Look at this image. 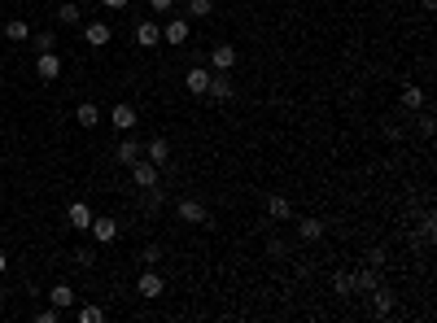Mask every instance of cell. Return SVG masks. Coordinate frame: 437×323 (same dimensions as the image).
Masks as SVG:
<instances>
[{"mask_svg":"<svg viewBox=\"0 0 437 323\" xmlns=\"http://www.w3.org/2000/svg\"><path fill=\"white\" fill-rule=\"evenodd\" d=\"M101 5H105V9H127L132 0H101Z\"/></svg>","mask_w":437,"mask_h":323,"instance_id":"35","label":"cell"},{"mask_svg":"<svg viewBox=\"0 0 437 323\" xmlns=\"http://www.w3.org/2000/svg\"><path fill=\"white\" fill-rule=\"evenodd\" d=\"M110 123H114L118 131H132V127H136V110H132V105H127V101H123V105H114Z\"/></svg>","mask_w":437,"mask_h":323,"instance_id":"18","label":"cell"},{"mask_svg":"<svg viewBox=\"0 0 437 323\" xmlns=\"http://www.w3.org/2000/svg\"><path fill=\"white\" fill-rule=\"evenodd\" d=\"M140 153H145V145H140L136 136H123V140L114 145V162H118V166H132Z\"/></svg>","mask_w":437,"mask_h":323,"instance_id":"7","label":"cell"},{"mask_svg":"<svg viewBox=\"0 0 437 323\" xmlns=\"http://www.w3.org/2000/svg\"><path fill=\"white\" fill-rule=\"evenodd\" d=\"M84 40L92 44V49H105V44L114 40V31H110V22H88L84 27Z\"/></svg>","mask_w":437,"mask_h":323,"instance_id":"9","label":"cell"},{"mask_svg":"<svg viewBox=\"0 0 437 323\" xmlns=\"http://www.w3.org/2000/svg\"><path fill=\"white\" fill-rule=\"evenodd\" d=\"M35 75H40L44 83L62 79V57H57L53 49H49V53H40V57H35Z\"/></svg>","mask_w":437,"mask_h":323,"instance_id":"4","label":"cell"},{"mask_svg":"<svg viewBox=\"0 0 437 323\" xmlns=\"http://www.w3.org/2000/svg\"><path fill=\"white\" fill-rule=\"evenodd\" d=\"M420 5H424V9H437V0H420Z\"/></svg>","mask_w":437,"mask_h":323,"instance_id":"37","label":"cell"},{"mask_svg":"<svg viewBox=\"0 0 437 323\" xmlns=\"http://www.w3.org/2000/svg\"><path fill=\"white\" fill-rule=\"evenodd\" d=\"M140 262H145V267H153V262H162V249H158V245H149L145 254H140Z\"/></svg>","mask_w":437,"mask_h":323,"instance_id":"29","label":"cell"},{"mask_svg":"<svg viewBox=\"0 0 437 323\" xmlns=\"http://www.w3.org/2000/svg\"><path fill=\"white\" fill-rule=\"evenodd\" d=\"M333 289H337L341 297H350V293H354V275H346V271H337V275H333Z\"/></svg>","mask_w":437,"mask_h":323,"instance_id":"26","label":"cell"},{"mask_svg":"<svg viewBox=\"0 0 437 323\" xmlns=\"http://www.w3.org/2000/svg\"><path fill=\"white\" fill-rule=\"evenodd\" d=\"M368 262H372L376 271H381V267H385V249H372V254H368Z\"/></svg>","mask_w":437,"mask_h":323,"instance_id":"34","label":"cell"},{"mask_svg":"<svg viewBox=\"0 0 437 323\" xmlns=\"http://www.w3.org/2000/svg\"><path fill=\"white\" fill-rule=\"evenodd\" d=\"M35 49H40V53H49V49H57V40H53L49 31H44V35H35Z\"/></svg>","mask_w":437,"mask_h":323,"instance_id":"30","label":"cell"},{"mask_svg":"<svg viewBox=\"0 0 437 323\" xmlns=\"http://www.w3.org/2000/svg\"><path fill=\"white\" fill-rule=\"evenodd\" d=\"M57 22H66V27H79V22H84V9H79L75 0H66V5L57 9Z\"/></svg>","mask_w":437,"mask_h":323,"instance_id":"23","label":"cell"},{"mask_svg":"<svg viewBox=\"0 0 437 323\" xmlns=\"http://www.w3.org/2000/svg\"><path fill=\"white\" fill-rule=\"evenodd\" d=\"M5 40H14V44L31 40V27H27V18H9V22H5Z\"/></svg>","mask_w":437,"mask_h":323,"instance_id":"19","label":"cell"},{"mask_svg":"<svg viewBox=\"0 0 437 323\" xmlns=\"http://www.w3.org/2000/svg\"><path fill=\"white\" fill-rule=\"evenodd\" d=\"M206 97H215V101H232V97H236L232 70H219V75H210V88H206Z\"/></svg>","mask_w":437,"mask_h":323,"instance_id":"3","label":"cell"},{"mask_svg":"<svg viewBox=\"0 0 437 323\" xmlns=\"http://www.w3.org/2000/svg\"><path fill=\"white\" fill-rule=\"evenodd\" d=\"M136 293L145 297V302H153V297H162V293H167V280H162L158 271H145V275L136 280Z\"/></svg>","mask_w":437,"mask_h":323,"instance_id":"6","label":"cell"},{"mask_svg":"<svg viewBox=\"0 0 437 323\" xmlns=\"http://www.w3.org/2000/svg\"><path fill=\"white\" fill-rule=\"evenodd\" d=\"M5 267H9V254H5V249H0V275H5Z\"/></svg>","mask_w":437,"mask_h":323,"instance_id":"36","label":"cell"},{"mask_svg":"<svg viewBox=\"0 0 437 323\" xmlns=\"http://www.w3.org/2000/svg\"><path fill=\"white\" fill-rule=\"evenodd\" d=\"M75 5H88V0H75Z\"/></svg>","mask_w":437,"mask_h":323,"instance_id":"38","label":"cell"},{"mask_svg":"<svg viewBox=\"0 0 437 323\" xmlns=\"http://www.w3.org/2000/svg\"><path fill=\"white\" fill-rule=\"evenodd\" d=\"M162 40H167V44H184L188 40V18H171L167 27H162Z\"/></svg>","mask_w":437,"mask_h":323,"instance_id":"17","label":"cell"},{"mask_svg":"<svg viewBox=\"0 0 437 323\" xmlns=\"http://www.w3.org/2000/svg\"><path fill=\"white\" fill-rule=\"evenodd\" d=\"M171 5H175V0H149L153 14H171Z\"/></svg>","mask_w":437,"mask_h":323,"instance_id":"32","label":"cell"},{"mask_svg":"<svg viewBox=\"0 0 437 323\" xmlns=\"http://www.w3.org/2000/svg\"><path fill=\"white\" fill-rule=\"evenodd\" d=\"M398 101H403V110H411V114H416V110H424V88L407 83V88H403V97H398Z\"/></svg>","mask_w":437,"mask_h":323,"instance_id":"22","label":"cell"},{"mask_svg":"<svg viewBox=\"0 0 437 323\" xmlns=\"http://www.w3.org/2000/svg\"><path fill=\"white\" fill-rule=\"evenodd\" d=\"M57 319H62V310H57V306H44L40 315H35V323H57Z\"/></svg>","mask_w":437,"mask_h":323,"instance_id":"28","label":"cell"},{"mask_svg":"<svg viewBox=\"0 0 437 323\" xmlns=\"http://www.w3.org/2000/svg\"><path fill=\"white\" fill-rule=\"evenodd\" d=\"M75 123L92 131V127L101 123V110H97V105H92V101H84V105H79V110H75Z\"/></svg>","mask_w":437,"mask_h":323,"instance_id":"21","label":"cell"},{"mask_svg":"<svg viewBox=\"0 0 437 323\" xmlns=\"http://www.w3.org/2000/svg\"><path fill=\"white\" fill-rule=\"evenodd\" d=\"M92 258H97V249H79V254H75L79 267H92Z\"/></svg>","mask_w":437,"mask_h":323,"instance_id":"31","label":"cell"},{"mask_svg":"<svg viewBox=\"0 0 437 323\" xmlns=\"http://www.w3.org/2000/svg\"><path fill=\"white\" fill-rule=\"evenodd\" d=\"M136 44H140V49H158V44H162V27H158V22H140V27H136Z\"/></svg>","mask_w":437,"mask_h":323,"instance_id":"12","label":"cell"},{"mask_svg":"<svg viewBox=\"0 0 437 323\" xmlns=\"http://www.w3.org/2000/svg\"><path fill=\"white\" fill-rule=\"evenodd\" d=\"M127 171H132V184L140 188V193H145V188H158V166H153V162H145V158H136L132 166H127Z\"/></svg>","mask_w":437,"mask_h":323,"instance_id":"1","label":"cell"},{"mask_svg":"<svg viewBox=\"0 0 437 323\" xmlns=\"http://www.w3.org/2000/svg\"><path fill=\"white\" fill-rule=\"evenodd\" d=\"M372 310H376V319H389V315H394V293H389V289H372Z\"/></svg>","mask_w":437,"mask_h":323,"instance_id":"16","label":"cell"},{"mask_svg":"<svg viewBox=\"0 0 437 323\" xmlns=\"http://www.w3.org/2000/svg\"><path fill=\"white\" fill-rule=\"evenodd\" d=\"M188 14H193V18H210V14H215V0H188Z\"/></svg>","mask_w":437,"mask_h":323,"instance_id":"25","label":"cell"},{"mask_svg":"<svg viewBox=\"0 0 437 323\" xmlns=\"http://www.w3.org/2000/svg\"><path fill=\"white\" fill-rule=\"evenodd\" d=\"M49 306H57V310H70V306H75V289H70L66 280H62V284H53V289H49Z\"/></svg>","mask_w":437,"mask_h":323,"instance_id":"15","label":"cell"},{"mask_svg":"<svg viewBox=\"0 0 437 323\" xmlns=\"http://www.w3.org/2000/svg\"><path fill=\"white\" fill-rule=\"evenodd\" d=\"M88 232L97 236V245H114L118 241V219H92Z\"/></svg>","mask_w":437,"mask_h":323,"instance_id":"8","label":"cell"},{"mask_svg":"<svg viewBox=\"0 0 437 323\" xmlns=\"http://www.w3.org/2000/svg\"><path fill=\"white\" fill-rule=\"evenodd\" d=\"M376 289V271H359L354 275V293H372Z\"/></svg>","mask_w":437,"mask_h":323,"instance_id":"24","label":"cell"},{"mask_svg":"<svg viewBox=\"0 0 437 323\" xmlns=\"http://www.w3.org/2000/svg\"><path fill=\"white\" fill-rule=\"evenodd\" d=\"M267 254H276V258H285L289 249H285V241H267Z\"/></svg>","mask_w":437,"mask_h":323,"instance_id":"33","label":"cell"},{"mask_svg":"<svg viewBox=\"0 0 437 323\" xmlns=\"http://www.w3.org/2000/svg\"><path fill=\"white\" fill-rule=\"evenodd\" d=\"M210 66L215 70H236V49L232 44H215V49H210Z\"/></svg>","mask_w":437,"mask_h":323,"instance_id":"13","label":"cell"},{"mask_svg":"<svg viewBox=\"0 0 437 323\" xmlns=\"http://www.w3.org/2000/svg\"><path fill=\"white\" fill-rule=\"evenodd\" d=\"M92 219H97V214H92V210L84 206V201H75V206L66 210V223L75 227V232H88V227H92Z\"/></svg>","mask_w":437,"mask_h":323,"instance_id":"11","label":"cell"},{"mask_svg":"<svg viewBox=\"0 0 437 323\" xmlns=\"http://www.w3.org/2000/svg\"><path fill=\"white\" fill-rule=\"evenodd\" d=\"M140 158H145V162H153L158 171H167V162H171V145H167L162 136H153L149 145H145V153H140Z\"/></svg>","mask_w":437,"mask_h":323,"instance_id":"5","label":"cell"},{"mask_svg":"<svg viewBox=\"0 0 437 323\" xmlns=\"http://www.w3.org/2000/svg\"><path fill=\"white\" fill-rule=\"evenodd\" d=\"M289 214H293V206H289V197H267V219L285 223Z\"/></svg>","mask_w":437,"mask_h":323,"instance_id":"20","label":"cell"},{"mask_svg":"<svg viewBox=\"0 0 437 323\" xmlns=\"http://www.w3.org/2000/svg\"><path fill=\"white\" fill-rule=\"evenodd\" d=\"M175 214H180L184 223H202V227H210V210H206L197 197H180V206H175Z\"/></svg>","mask_w":437,"mask_h":323,"instance_id":"2","label":"cell"},{"mask_svg":"<svg viewBox=\"0 0 437 323\" xmlns=\"http://www.w3.org/2000/svg\"><path fill=\"white\" fill-rule=\"evenodd\" d=\"M184 88L193 92V97H206V88H210V70H206V66H193V70L184 75Z\"/></svg>","mask_w":437,"mask_h":323,"instance_id":"10","label":"cell"},{"mask_svg":"<svg viewBox=\"0 0 437 323\" xmlns=\"http://www.w3.org/2000/svg\"><path fill=\"white\" fill-rule=\"evenodd\" d=\"M101 319H105L101 306H79V323H101Z\"/></svg>","mask_w":437,"mask_h":323,"instance_id":"27","label":"cell"},{"mask_svg":"<svg viewBox=\"0 0 437 323\" xmlns=\"http://www.w3.org/2000/svg\"><path fill=\"white\" fill-rule=\"evenodd\" d=\"M324 232H328V223H324V219H302V223H298V236H302L306 245L324 241Z\"/></svg>","mask_w":437,"mask_h":323,"instance_id":"14","label":"cell"}]
</instances>
